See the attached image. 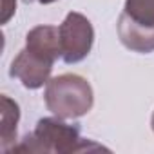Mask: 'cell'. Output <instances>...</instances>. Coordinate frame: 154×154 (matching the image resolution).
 <instances>
[{"label": "cell", "mask_w": 154, "mask_h": 154, "mask_svg": "<svg viewBox=\"0 0 154 154\" xmlns=\"http://www.w3.org/2000/svg\"><path fill=\"white\" fill-rule=\"evenodd\" d=\"M60 51V33L54 26H36L26 36V47L11 62L9 74L27 89H38L49 76Z\"/></svg>", "instance_id": "1"}, {"label": "cell", "mask_w": 154, "mask_h": 154, "mask_svg": "<svg viewBox=\"0 0 154 154\" xmlns=\"http://www.w3.org/2000/svg\"><path fill=\"white\" fill-rule=\"evenodd\" d=\"M89 152L107 150L105 147L80 138L76 127L67 125L62 118H44L36 123L35 131L27 134L20 143L13 145L9 152Z\"/></svg>", "instance_id": "2"}, {"label": "cell", "mask_w": 154, "mask_h": 154, "mask_svg": "<svg viewBox=\"0 0 154 154\" xmlns=\"http://www.w3.org/2000/svg\"><path fill=\"white\" fill-rule=\"evenodd\" d=\"M44 100L47 109L62 120H74L87 114L94 103L91 84L80 74L65 72L45 84Z\"/></svg>", "instance_id": "3"}, {"label": "cell", "mask_w": 154, "mask_h": 154, "mask_svg": "<svg viewBox=\"0 0 154 154\" xmlns=\"http://www.w3.org/2000/svg\"><path fill=\"white\" fill-rule=\"evenodd\" d=\"M60 31V51L65 63L82 62L94 42V31L91 22L82 13H69L58 27Z\"/></svg>", "instance_id": "4"}, {"label": "cell", "mask_w": 154, "mask_h": 154, "mask_svg": "<svg viewBox=\"0 0 154 154\" xmlns=\"http://www.w3.org/2000/svg\"><path fill=\"white\" fill-rule=\"evenodd\" d=\"M118 36L122 44L131 51L136 53L154 51V27L132 20L127 13H122L118 18Z\"/></svg>", "instance_id": "5"}, {"label": "cell", "mask_w": 154, "mask_h": 154, "mask_svg": "<svg viewBox=\"0 0 154 154\" xmlns=\"http://www.w3.org/2000/svg\"><path fill=\"white\" fill-rule=\"evenodd\" d=\"M20 120V109L18 103L13 102L9 96L2 94L0 98V143L2 150L9 152V149L15 145L17 140V125Z\"/></svg>", "instance_id": "6"}, {"label": "cell", "mask_w": 154, "mask_h": 154, "mask_svg": "<svg viewBox=\"0 0 154 154\" xmlns=\"http://www.w3.org/2000/svg\"><path fill=\"white\" fill-rule=\"evenodd\" d=\"M132 20L154 27V0H125V9Z\"/></svg>", "instance_id": "7"}, {"label": "cell", "mask_w": 154, "mask_h": 154, "mask_svg": "<svg viewBox=\"0 0 154 154\" xmlns=\"http://www.w3.org/2000/svg\"><path fill=\"white\" fill-rule=\"evenodd\" d=\"M17 11V0H2V24H8V20Z\"/></svg>", "instance_id": "8"}, {"label": "cell", "mask_w": 154, "mask_h": 154, "mask_svg": "<svg viewBox=\"0 0 154 154\" xmlns=\"http://www.w3.org/2000/svg\"><path fill=\"white\" fill-rule=\"evenodd\" d=\"M36 2H40V4H51V2H56V0H36Z\"/></svg>", "instance_id": "9"}, {"label": "cell", "mask_w": 154, "mask_h": 154, "mask_svg": "<svg viewBox=\"0 0 154 154\" xmlns=\"http://www.w3.org/2000/svg\"><path fill=\"white\" fill-rule=\"evenodd\" d=\"M150 125H152V132H154V112H152V120H150Z\"/></svg>", "instance_id": "10"}]
</instances>
